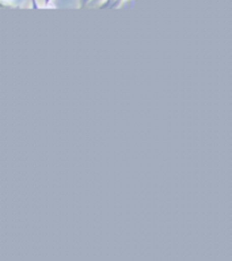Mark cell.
<instances>
[{
    "label": "cell",
    "mask_w": 232,
    "mask_h": 261,
    "mask_svg": "<svg viewBox=\"0 0 232 261\" xmlns=\"http://www.w3.org/2000/svg\"><path fill=\"white\" fill-rule=\"evenodd\" d=\"M124 0H105L103 5H101V8H115L118 7L120 4H122Z\"/></svg>",
    "instance_id": "obj_1"
},
{
    "label": "cell",
    "mask_w": 232,
    "mask_h": 261,
    "mask_svg": "<svg viewBox=\"0 0 232 261\" xmlns=\"http://www.w3.org/2000/svg\"><path fill=\"white\" fill-rule=\"evenodd\" d=\"M100 2H102V0H80V7H86V6H90L91 4L100 3Z\"/></svg>",
    "instance_id": "obj_2"
},
{
    "label": "cell",
    "mask_w": 232,
    "mask_h": 261,
    "mask_svg": "<svg viewBox=\"0 0 232 261\" xmlns=\"http://www.w3.org/2000/svg\"><path fill=\"white\" fill-rule=\"evenodd\" d=\"M50 2H51V0H44V3H45V4H47V5H48V4L50 3Z\"/></svg>",
    "instance_id": "obj_3"
}]
</instances>
